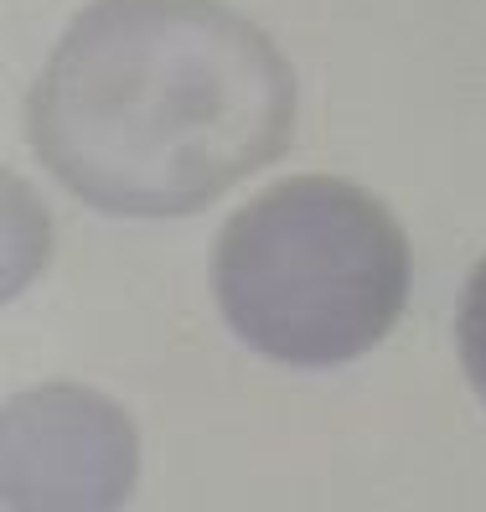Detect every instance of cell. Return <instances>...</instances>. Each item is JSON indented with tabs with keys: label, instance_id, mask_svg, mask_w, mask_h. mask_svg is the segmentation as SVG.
<instances>
[{
	"label": "cell",
	"instance_id": "3957f363",
	"mask_svg": "<svg viewBox=\"0 0 486 512\" xmlns=\"http://www.w3.org/2000/svg\"><path fill=\"white\" fill-rule=\"evenodd\" d=\"M6 512H119L140 476L130 414L83 383H42L0 425Z\"/></svg>",
	"mask_w": 486,
	"mask_h": 512
},
{
	"label": "cell",
	"instance_id": "277c9868",
	"mask_svg": "<svg viewBox=\"0 0 486 512\" xmlns=\"http://www.w3.org/2000/svg\"><path fill=\"white\" fill-rule=\"evenodd\" d=\"M455 347H461V368L471 388L486 404V259L471 269V280L461 290V311H455Z\"/></svg>",
	"mask_w": 486,
	"mask_h": 512
},
{
	"label": "cell",
	"instance_id": "6da1fadb",
	"mask_svg": "<svg viewBox=\"0 0 486 512\" xmlns=\"http://www.w3.org/2000/svg\"><path fill=\"white\" fill-rule=\"evenodd\" d=\"M295 73L218 0H94L32 88L47 171L114 218H181L285 150Z\"/></svg>",
	"mask_w": 486,
	"mask_h": 512
},
{
	"label": "cell",
	"instance_id": "7a4b0ae2",
	"mask_svg": "<svg viewBox=\"0 0 486 512\" xmlns=\"http://www.w3.org/2000/svg\"><path fill=\"white\" fill-rule=\"evenodd\" d=\"M212 295L243 347L285 368H342L378 347L409 300L393 213L342 176H290L212 249Z\"/></svg>",
	"mask_w": 486,
	"mask_h": 512
}]
</instances>
